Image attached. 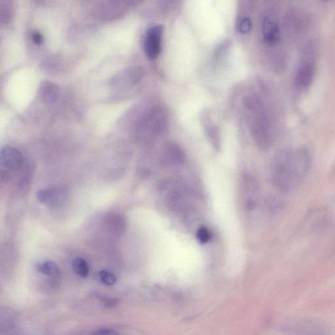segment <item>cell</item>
Returning a JSON list of instances; mask_svg holds the SVG:
<instances>
[{"mask_svg":"<svg viewBox=\"0 0 335 335\" xmlns=\"http://www.w3.org/2000/svg\"><path fill=\"white\" fill-rule=\"evenodd\" d=\"M36 269L39 272L51 277H56L59 274L58 266L53 261H47L39 263L36 266Z\"/></svg>","mask_w":335,"mask_h":335,"instance_id":"7c38bea8","label":"cell"},{"mask_svg":"<svg viewBox=\"0 0 335 335\" xmlns=\"http://www.w3.org/2000/svg\"><path fill=\"white\" fill-rule=\"evenodd\" d=\"M37 200L40 203L50 208H59L63 206L68 198L67 191L60 187L41 189L37 192Z\"/></svg>","mask_w":335,"mask_h":335,"instance_id":"8992f818","label":"cell"},{"mask_svg":"<svg viewBox=\"0 0 335 335\" xmlns=\"http://www.w3.org/2000/svg\"><path fill=\"white\" fill-rule=\"evenodd\" d=\"M105 228L116 235H122L127 228V222L123 215L118 213H109L104 219Z\"/></svg>","mask_w":335,"mask_h":335,"instance_id":"30bf717a","label":"cell"},{"mask_svg":"<svg viewBox=\"0 0 335 335\" xmlns=\"http://www.w3.org/2000/svg\"><path fill=\"white\" fill-rule=\"evenodd\" d=\"M263 34L264 40L270 45H276L281 41V29L278 24L269 17H266L263 19Z\"/></svg>","mask_w":335,"mask_h":335,"instance_id":"9c48e42d","label":"cell"},{"mask_svg":"<svg viewBox=\"0 0 335 335\" xmlns=\"http://www.w3.org/2000/svg\"><path fill=\"white\" fill-rule=\"evenodd\" d=\"M25 158L21 151L15 147H4L0 154L2 180L8 183L12 181L17 174L24 169Z\"/></svg>","mask_w":335,"mask_h":335,"instance_id":"3957f363","label":"cell"},{"mask_svg":"<svg viewBox=\"0 0 335 335\" xmlns=\"http://www.w3.org/2000/svg\"><path fill=\"white\" fill-rule=\"evenodd\" d=\"M197 237L200 243L205 244L210 240L211 235L206 228H201L198 231Z\"/></svg>","mask_w":335,"mask_h":335,"instance_id":"2e32d148","label":"cell"},{"mask_svg":"<svg viewBox=\"0 0 335 335\" xmlns=\"http://www.w3.org/2000/svg\"><path fill=\"white\" fill-rule=\"evenodd\" d=\"M311 155L305 147L282 150L274 156L272 178L275 186L291 191L305 180L311 166Z\"/></svg>","mask_w":335,"mask_h":335,"instance_id":"6da1fadb","label":"cell"},{"mask_svg":"<svg viewBox=\"0 0 335 335\" xmlns=\"http://www.w3.org/2000/svg\"><path fill=\"white\" fill-rule=\"evenodd\" d=\"M246 105L253 139L260 148H269L273 142V132L267 108L263 100L255 94L247 98Z\"/></svg>","mask_w":335,"mask_h":335,"instance_id":"7a4b0ae2","label":"cell"},{"mask_svg":"<svg viewBox=\"0 0 335 335\" xmlns=\"http://www.w3.org/2000/svg\"><path fill=\"white\" fill-rule=\"evenodd\" d=\"M284 27L291 37H296L303 34L307 29L310 19L306 13L299 10L292 9L288 11L284 17Z\"/></svg>","mask_w":335,"mask_h":335,"instance_id":"277c9868","label":"cell"},{"mask_svg":"<svg viewBox=\"0 0 335 335\" xmlns=\"http://www.w3.org/2000/svg\"><path fill=\"white\" fill-rule=\"evenodd\" d=\"M321 2H323V3H327V2H329L330 1H331V0H320Z\"/></svg>","mask_w":335,"mask_h":335,"instance_id":"ffe728a7","label":"cell"},{"mask_svg":"<svg viewBox=\"0 0 335 335\" xmlns=\"http://www.w3.org/2000/svg\"><path fill=\"white\" fill-rule=\"evenodd\" d=\"M59 92V87L56 85L46 81L41 84L39 92L42 100L45 102H51L56 100Z\"/></svg>","mask_w":335,"mask_h":335,"instance_id":"8fae6325","label":"cell"},{"mask_svg":"<svg viewBox=\"0 0 335 335\" xmlns=\"http://www.w3.org/2000/svg\"><path fill=\"white\" fill-rule=\"evenodd\" d=\"M32 40L36 45H40L43 42V37L38 32H35L32 35Z\"/></svg>","mask_w":335,"mask_h":335,"instance_id":"ac0fdd59","label":"cell"},{"mask_svg":"<svg viewBox=\"0 0 335 335\" xmlns=\"http://www.w3.org/2000/svg\"><path fill=\"white\" fill-rule=\"evenodd\" d=\"M72 268L75 273L82 277L88 276L89 274V266L87 262L82 258H76L72 263Z\"/></svg>","mask_w":335,"mask_h":335,"instance_id":"4fadbf2b","label":"cell"},{"mask_svg":"<svg viewBox=\"0 0 335 335\" xmlns=\"http://www.w3.org/2000/svg\"><path fill=\"white\" fill-rule=\"evenodd\" d=\"M162 33V26H153L147 30L144 40V50L150 60H155L160 54Z\"/></svg>","mask_w":335,"mask_h":335,"instance_id":"5b68a950","label":"cell"},{"mask_svg":"<svg viewBox=\"0 0 335 335\" xmlns=\"http://www.w3.org/2000/svg\"><path fill=\"white\" fill-rule=\"evenodd\" d=\"M143 70L139 67L130 68L125 71L115 76L111 81V85L114 87H121L123 86L134 85L142 78Z\"/></svg>","mask_w":335,"mask_h":335,"instance_id":"ba28073f","label":"cell"},{"mask_svg":"<svg viewBox=\"0 0 335 335\" xmlns=\"http://www.w3.org/2000/svg\"><path fill=\"white\" fill-rule=\"evenodd\" d=\"M291 334H325V327L320 323L308 319L292 320L288 325Z\"/></svg>","mask_w":335,"mask_h":335,"instance_id":"52a82bcc","label":"cell"},{"mask_svg":"<svg viewBox=\"0 0 335 335\" xmlns=\"http://www.w3.org/2000/svg\"><path fill=\"white\" fill-rule=\"evenodd\" d=\"M98 277L103 284L108 286H114L116 284L117 278L116 275L109 271L103 270L98 272Z\"/></svg>","mask_w":335,"mask_h":335,"instance_id":"5bb4252c","label":"cell"},{"mask_svg":"<svg viewBox=\"0 0 335 335\" xmlns=\"http://www.w3.org/2000/svg\"><path fill=\"white\" fill-rule=\"evenodd\" d=\"M206 124V129L207 133L208 134V137L209 140H211V144L214 145H218V137H217V132L216 131L215 127L214 126L211 124Z\"/></svg>","mask_w":335,"mask_h":335,"instance_id":"9a60e30c","label":"cell"},{"mask_svg":"<svg viewBox=\"0 0 335 335\" xmlns=\"http://www.w3.org/2000/svg\"><path fill=\"white\" fill-rule=\"evenodd\" d=\"M94 334H118V332L114 331L113 329H107V328H104V329H100L97 330L96 331L94 332Z\"/></svg>","mask_w":335,"mask_h":335,"instance_id":"d6986e66","label":"cell"},{"mask_svg":"<svg viewBox=\"0 0 335 335\" xmlns=\"http://www.w3.org/2000/svg\"><path fill=\"white\" fill-rule=\"evenodd\" d=\"M252 28V23L249 18H244L240 20L239 24V30L242 34H247Z\"/></svg>","mask_w":335,"mask_h":335,"instance_id":"e0dca14e","label":"cell"}]
</instances>
